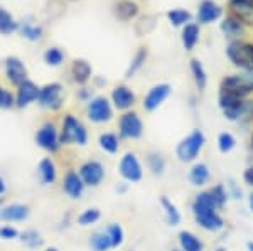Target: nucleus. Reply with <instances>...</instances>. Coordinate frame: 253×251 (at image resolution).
Here are the masks:
<instances>
[{"label": "nucleus", "mask_w": 253, "mask_h": 251, "mask_svg": "<svg viewBox=\"0 0 253 251\" xmlns=\"http://www.w3.org/2000/svg\"><path fill=\"white\" fill-rule=\"evenodd\" d=\"M191 211H193L196 224L208 233H218L224 229V219L219 214V209L216 208L213 197L210 191H201L196 194L193 202H191Z\"/></svg>", "instance_id": "1"}, {"label": "nucleus", "mask_w": 253, "mask_h": 251, "mask_svg": "<svg viewBox=\"0 0 253 251\" xmlns=\"http://www.w3.org/2000/svg\"><path fill=\"white\" fill-rule=\"evenodd\" d=\"M205 145H206L205 133L199 130V128H196V130H193L189 135L184 137L177 143V147H175V157L182 164H194V162H198Z\"/></svg>", "instance_id": "2"}, {"label": "nucleus", "mask_w": 253, "mask_h": 251, "mask_svg": "<svg viewBox=\"0 0 253 251\" xmlns=\"http://www.w3.org/2000/svg\"><path fill=\"white\" fill-rule=\"evenodd\" d=\"M61 145H80L84 147L88 143V130L81 121L73 115H66L63 120V128L59 133Z\"/></svg>", "instance_id": "3"}, {"label": "nucleus", "mask_w": 253, "mask_h": 251, "mask_svg": "<svg viewBox=\"0 0 253 251\" xmlns=\"http://www.w3.org/2000/svg\"><path fill=\"white\" fill-rule=\"evenodd\" d=\"M226 56L236 68L247 72H253V44L235 40L228 46Z\"/></svg>", "instance_id": "4"}, {"label": "nucleus", "mask_w": 253, "mask_h": 251, "mask_svg": "<svg viewBox=\"0 0 253 251\" xmlns=\"http://www.w3.org/2000/svg\"><path fill=\"white\" fill-rule=\"evenodd\" d=\"M221 90L233 93L240 98H247L253 93V72H240V74L226 76L221 81Z\"/></svg>", "instance_id": "5"}, {"label": "nucleus", "mask_w": 253, "mask_h": 251, "mask_svg": "<svg viewBox=\"0 0 253 251\" xmlns=\"http://www.w3.org/2000/svg\"><path fill=\"white\" fill-rule=\"evenodd\" d=\"M118 172H120L122 179L125 182H130V184L140 182L142 177H144V167H142V162L137 157V153H124L120 157V162H118Z\"/></svg>", "instance_id": "6"}, {"label": "nucleus", "mask_w": 253, "mask_h": 251, "mask_svg": "<svg viewBox=\"0 0 253 251\" xmlns=\"http://www.w3.org/2000/svg\"><path fill=\"white\" fill-rule=\"evenodd\" d=\"M118 133L122 139L137 140L144 133V121L135 111H126L118 120Z\"/></svg>", "instance_id": "7"}, {"label": "nucleus", "mask_w": 253, "mask_h": 251, "mask_svg": "<svg viewBox=\"0 0 253 251\" xmlns=\"http://www.w3.org/2000/svg\"><path fill=\"white\" fill-rule=\"evenodd\" d=\"M78 174L81 179H83L86 187H98V185L105 180V177H107L105 165L96 159L83 162L78 169Z\"/></svg>", "instance_id": "8"}, {"label": "nucleus", "mask_w": 253, "mask_h": 251, "mask_svg": "<svg viewBox=\"0 0 253 251\" xmlns=\"http://www.w3.org/2000/svg\"><path fill=\"white\" fill-rule=\"evenodd\" d=\"M243 103H245V98H240V96L233 95V93H228L224 90L219 91L218 105H219V108H221L226 120L238 123L240 115H242V110H243Z\"/></svg>", "instance_id": "9"}, {"label": "nucleus", "mask_w": 253, "mask_h": 251, "mask_svg": "<svg viewBox=\"0 0 253 251\" xmlns=\"http://www.w3.org/2000/svg\"><path fill=\"white\" fill-rule=\"evenodd\" d=\"M86 115L88 120L93 121V123H107L113 116L112 105L105 96H95V98L89 100Z\"/></svg>", "instance_id": "10"}, {"label": "nucleus", "mask_w": 253, "mask_h": 251, "mask_svg": "<svg viewBox=\"0 0 253 251\" xmlns=\"http://www.w3.org/2000/svg\"><path fill=\"white\" fill-rule=\"evenodd\" d=\"M36 143L39 145L41 148H44L46 152H58L61 147V142H59V132L56 130L54 123L47 121L44 123L42 127L39 128L38 133H36Z\"/></svg>", "instance_id": "11"}, {"label": "nucleus", "mask_w": 253, "mask_h": 251, "mask_svg": "<svg viewBox=\"0 0 253 251\" xmlns=\"http://www.w3.org/2000/svg\"><path fill=\"white\" fill-rule=\"evenodd\" d=\"M39 105L49 110H59L63 105V86L59 83H51L41 88L39 91Z\"/></svg>", "instance_id": "12"}, {"label": "nucleus", "mask_w": 253, "mask_h": 251, "mask_svg": "<svg viewBox=\"0 0 253 251\" xmlns=\"http://www.w3.org/2000/svg\"><path fill=\"white\" fill-rule=\"evenodd\" d=\"M170 86L166 83L156 84L149 90V93L144 96V110L145 111H156L159 107H161L164 101L170 96Z\"/></svg>", "instance_id": "13"}, {"label": "nucleus", "mask_w": 253, "mask_h": 251, "mask_svg": "<svg viewBox=\"0 0 253 251\" xmlns=\"http://www.w3.org/2000/svg\"><path fill=\"white\" fill-rule=\"evenodd\" d=\"M84 189H86V185H84L83 179L80 177V174L76 171H73V169H69V171L64 174V179H63L64 194H66L68 197H71V199H80V197L83 196Z\"/></svg>", "instance_id": "14"}, {"label": "nucleus", "mask_w": 253, "mask_h": 251, "mask_svg": "<svg viewBox=\"0 0 253 251\" xmlns=\"http://www.w3.org/2000/svg\"><path fill=\"white\" fill-rule=\"evenodd\" d=\"M39 91L41 88L36 86L32 81H24L22 84H19V90H17V96H15V105L19 108H26L27 105H31L32 101H36L39 98Z\"/></svg>", "instance_id": "15"}, {"label": "nucleus", "mask_w": 253, "mask_h": 251, "mask_svg": "<svg viewBox=\"0 0 253 251\" xmlns=\"http://www.w3.org/2000/svg\"><path fill=\"white\" fill-rule=\"evenodd\" d=\"M112 101L118 110H128L135 103V93L130 90L128 86H125V84H120V86L113 88Z\"/></svg>", "instance_id": "16"}, {"label": "nucleus", "mask_w": 253, "mask_h": 251, "mask_svg": "<svg viewBox=\"0 0 253 251\" xmlns=\"http://www.w3.org/2000/svg\"><path fill=\"white\" fill-rule=\"evenodd\" d=\"M5 74L7 79L14 84H22L24 81H27V70L24 66V63L17 58H9L5 61Z\"/></svg>", "instance_id": "17"}, {"label": "nucleus", "mask_w": 253, "mask_h": 251, "mask_svg": "<svg viewBox=\"0 0 253 251\" xmlns=\"http://www.w3.org/2000/svg\"><path fill=\"white\" fill-rule=\"evenodd\" d=\"M187 179H189V182L194 187H203V185H206L211 179V171H210V167H208V164H205V162H194V164L191 165L189 172H187Z\"/></svg>", "instance_id": "18"}, {"label": "nucleus", "mask_w": 253, "mask_h": 251, "mask_svg": "<svg viewBox=\"0 0 253 251\" xmlns=\"http://www.w3.org/2000/svg\"><path fill=\"white\" fill-rule=\"evenodd\" d=\"M29 208L26 204H9L0 208V221L14 222V221H24L29 217Z\"/></svg>", "instance_id": "19"}, {"label": "nucleus", "mask_w": 253, "mask_h": 251, "mask_svg": "<svg viewBox=\"0 0 253 251\" xmlns=\"http://www.w3.org/2000/svg\"><path fill=\"white\" fill-rule=\"evenodd\" d=\"M177 243L181 251H205V243L199 236H196L193 231L182 229L177 234Z\"/></svg>", "instance_id": "20"}, {"label": "nucleus", "mask_w": 253, "mask_h": 251, "mask_svg": "<svg viewBox=\"0 0 253 251\" xmlns=\"http://www.w3.org/2000/svg\"><path fill=\"white\" fill-rule=\"evenodd\" d=\"M38 174H39L41 182H42L44 185L54 184L56 177H58V169H56V164L52 162V159L46 157V159L41 160L38 165Z\"/></svg>", "instance_id": "21"}, {"label": "nucleus", "mask_w": 253, "mask_h": 251, "mask_svg": "<svg viewBox=\"0 0 253 251\" xmlns=\"http://www.w3.org/2000/svg\"><path fill=\"white\" fill-rule=\"evenodd\" d=\"M219 15H221L219 5H216L211 0H205V2H201V5H199V9H198V22L210 24V22H213V20L219 19Z\"/></svg>", "instance_id": "22"}, {"label": "nucleus", "mask_w": 253, "mask_h": 251, "mask_svg": "<svg viewBox=\"0 0 253 251\" xmlns=\"http://www.w3.org/2000/svg\"><path fill=\"white\" fill-rule=\"evenodd\" d=\"M161 206H162V211H164L166 221L169 226H179L182 221V214L179 211V208L175 206V202H172L167 196L161 197Z\"/></svg>", "instance_id": "23"}, {"label": "nucleus", "mask_w": 253, "mask_h": 251, "mask_svg": "<svg viewBox=\"0 0 253 251\" xmlns=\"http://www.w3.org/2000/svg\"><path fill=\"white\" fill-rule=\"evenodd\" d=\"M71 74L75 78L76 83L84 84L86 81L91 78V66L83 59H76L71 66Z\"/></svg>", "instance_id": "24"}, {"label": "nucleus", "mask_w": 253, "mask_h": 251, "mask_svg": "<svg viewBox=\"0 0 253 251\" xmlns=\"http://www.w3.org/2000/svg\"><path fill=\"white\" fill-rule=\"evenodd\" d=\"M98 145H100V148L103 152L112 153L113 155V153H117L118 148H120V140H118V137L115 135V133L105 132L98 137Z\"/></svg>", "instance_id": "25"}, {"label": "nucleus", "mask_w": 253, "mask_h": 251, "mask_svg": "<svg viewBox=\"0 0 253 251\" xmlns=\"http://www.w3.org/2000/svg\"><path fill=\"white\" fill-rule=\"evenodd\" d=\"M89 248L93 251H110L113 248L107 231H95L89 236Z\"/></svg>", "instance_id": "26"}, {"label": "nucleus", "mask_w": 253, "mask_h": 251, "mask_svg": "<svg viewBox=\"0 0 253 251\" xmlns=\"http://www.w3.org/2000/svg\"><path fill=\"white\" fill-rule=\"evenodd\" d=\"M147 167L149 171L154 174V176H162L166 172V167H167V160L162 153L159 152H152L147 155Z\"/></svg>", "instance_id": "27"}, {"label": "nucleus", "mask_w": 253, "mask_h": 251, "mask_svg": "<svg viewBox=\"0 0 253 251\" xmlns=\"http://www.w3.org/2000/svg\"><path fill=\"white\" fill-rule=\"evenodd\" d=\"M208 191H210L211 197H213V201H214V204H216V208H218V209H223L224 206L228 204V199H230V192H228L226 185L214 184L213 187H210Z\"/></svg>", "instance_id": "28"}, {"label": "nucleus", "mask_w": 253, "mask_h": 251, "mask_svg": "<svg viewBox=\"0 0 253 251\" xmlns=\"http://www.w3.org/2000/svg\"><path fill=\"white\" fill-rule=\"evenodd\" d=\"M199 39V27L196 24H186L184 31H182V44H184L186 51H191L196 46Z\"/></svg>", "instance_id": "29"}, {"label": "nucleus", "mask_w": 253, "mask_h": 251, "mask_svg": "<svg viewBox=\"0 0 253 251\" xmlns=\"http://www.w3.org/2000/svg\"><path fill=\"white\" fill-rule=\"evenodd\" d=\"M191 72H193V78H194V83H196V86H198V90L203 91L206 88L208 76H206V71H205V68H203V64L199 63L198 59L191 61Z\"/></svg>", "instance_id": "30"}, {"label": "nucleus", "mask_w": 253, "mask_h": 251, "mask_svg": "<svg viewBox=\"0 0 253 251\" xmlns=\"http://www.w3.org/2000/svg\"><path fill=\"white\" fill-rule=\"evenodd\" d=\"M105 231H107V234L110 236V241H112L113 248H120V246L124 245L125 231H124V228L118 224V222H112V224H108V228L105 229Z\"/></svg>", "instance_id": "31"}, {"label": "nucleus", "mask_w": 253, "mask_h": 251, "mask_svg": "<svg viewBox=\"0 0 253 251\" xmlns=\"http://www.w3.org/2000/svg\"><path fill=\"white\" fill-rule=\"evenodd\" d=\"M216 145H218V150L221 153H230L235 150L236 147V139L233 133L230 132H223L218 135V140H216Z\"/></svg>", "instance_id": "32"}, {"label": "nucleus", "mask_w": 253, "mask_h": 251, "mask_svg": "<svg viewBox=\"0 0 253 251\" xmlns=\"http://www.w3.org/2000/svg\"><path fill=\"white\" fill-rule=\"evenodd\" d=\"M221 31L224 32V36H226V37H236V36H240L243 32L242 20H240V19H233V17H228L226 20H223Z\"/></svg>", "instance_id": "33"}, {"label": "nucleus", "mask_w": 253, "mask_h": 251, "mask_svg": "<svg viewBox=\"0 0 253 251\" xmlns=\"http://www.w3.org/2000/svg\"><path fill=\"white\" fill-rule=\"evenodd\" d=\"M137 12H138L137 3L130 2V0H122V2L117 5V15L120 19H124V20H128V19L135 17Z\"/></svg>", "instance_id": "34"}, {"label": "nucleus", "mask_w": 253, "mask_h": 251, "mask_svg": "<svg viewBox=\"0 0 253 251\" xmlns=\"http://www.w3.org/2000/svg\"><path fill=\"white\" fill-rule=\"evenodd\" d=\"M101 217V213L100 209L96 208H89V209H84L83 213L78 216V224L80 226H91V224H96Z\"/></svg>", "instance_id": "35"}, {"label": "nucleus", "mask_w": 253, "mask_h": 251, "mask_svg": "<svg viewBox=\"0 0 253 251\" xmlns=\"http://www.w3.org/2000/svg\"><path fill=\"white\" fill-rule=\"evenodd\" d=\"M15 29H17V22H15L9 12L0 7V32H2V34H10V32H14Z\"/></svg>", "instance_id": "36"}, {"label": "nucleus", "mask_w": 253, "mask_h": 251, "mask_svg": "<svg viewBox=\"0 0 253 251\" xmlns=\"http://www.w3.org/2000/svg\"><path fill=\"white\" fill-rule=\"evenodd\" d=\"M167 19L170 20L172 26H182V24L189 22L191 14L187 10H182V9H174V10L167 12Z\"/></svg>", "instance_id": "37"}, {"label": "nucleus", "mask_w": 253, "mask_h": 251, "mask_svg": "<svg viewBox=\"0 0 253 251\" xmlns=\"http://www.w3.org/2000/svg\"><path fill=\"white\" fill-rule=\"evenodd\" d=\"M20 240H22L24 245L29 246V248H38V246L42 245V238H41V234L38 231H34V229H29V231L22 233L20 234Z\"/></svg>", "instance_id": "38"}, {"label": "nucleus", "mask_w": 253, "mask_h": 251, "mask_svg": "<svg viewBox=\"0 0 253 251\" xmlns=\"http://www.w3.org/2000/svg\"><path fill=\"white\" fill-rule=\"evenodd\" d=\"M145 58H147V51H138L137 52V56L133 58L132 61V64H130V68H128V71H126V78H132L135 72L140 70L142 66H144V63H145Z\"/></svg>", "instance_id": "39"}, {"label": "nucleus", "mask_w": 253, "mask_h": 251, "mask_svg": "<svg viewBox=\"0 0 253 251\" xmlns=\"http://www.w3.org/2000/svg\"><path fill=\"white\" fill-rule=\"evenodd\" d=\"M63 59H64V54L58 47H51V49H47L46 54H44V61H46L49 66H59V64L63 63Z\"/></svg>", "instance_id": "40"}, {"label": "nucleus", "mask_w": 253, "mask_h": 251, "mask_svg": "<svg viewBox=\"0 0 253 251\" xmlns=\"http://www.w3.org/2000/svg\"><path fill=\"white\" fill-rule=\"evenodd\" d=\"M250 121H253V100H245L238 123L247 125V123H250Z\"/></svg>", "instance_id": "41"}, {"label": "nucleus", "mask_w": 253, "mask_h": 251, "mask_svg": "<svg viewBox=\"0 0 253 251\" xmlns=\"http://www.w3.org/2000/svg\"><path fill=\"white\" fill-rule=\"evenodd\" d=\"M22 34L24 37L31 39V40H38L41 37V34H42V29L38 26H31V24H26V26L22 27Z\"/></svg>", "instance_id": "42"}, {"label": "nucleus", "mask_w": 253, "mask_h": 251, "mask_svg": "<svg viewBox=\"0 0 253 251\" xmlns=\"http://www.w3.org/2000/svg\"><path fill=\"white\" fill-rule=\"evenodd\" d=\"M14 103H15L14 96H12L7 90H3V88L0 86V108H10Z\"/></svg>", "instance_id": "43"}, {"label": "nucleus", "mask_w": 253, "mask_h": 251, "mask_svg": "<svg viewBox=\"0 0 253 251\" xmlns=\"http://www.w3.org/2000/svg\"><path fill=\"white\" fill-rule=\"evenodd\" d=\"M226 189H228V192H230V197H233V199H242V189L238 187L235 179H228Z\"/></svg>", "instance_id": "44"}, {"label": "nucleus", "mask_w": 253, "mask_h": 251, "mask_svg": "<svg viewBox=\"0 0 253 251\" xmlns=\"http://www.w3.org/2000/svg\"><path fill=\"white\" fill-rule=\"evenodd\" d=\"M19 236V231L12 226H2L0 228V238L2 240H15Z\"/></svg>", "instance_id": "45"}, {"label": "nucleus", "mask_w": 253, "mask_h": 251, "mask_svg": "<svg viewBox=\"0 0 253 251\" xmlns=\"http://www.w3.org/2000/svg\"><path fill=\"white\" fill-rule=\"evenodd\" d=\"M243 182L247 185H250V187H253V164H250L247 169H245V172H243Z\"/></svg>", "instance_id": "46"}, {"label": "nucleus", "mask_w": 253, "mask_h": 251, "mask_svg": "<svg viewBox=\"0 0 253 251\" xmlns=\"http://www.w3.org/2000/svg\"><path fill=\"white\" fill-rule=\"evenodd\" d=\"M231 5L235 9H245V7H253V0H231Z\"/></svg>", "instance_id": "47"}, {"label": "nucleus", "mask_w": 253, "mask_h": 251, "mask_svg": "<svg viewBox=\"0 0 253 251\" xmlns=\"http://www.w3.org/2000/svg\"><path fill=\"white\" fill-rule=\"evenodd\" d=\"M126 191V182H120V185H117V192H125Z\"/></svg>", "instance_id": "48"}, {"label": "nucleus", "mask_w": 253, "mask_h": 251, "mask_svg": "<svg viewBox=\"0 0 253 251\" xmlns=\"http://www.w3.org/2000/svg\"><path fill=\"white\" fill-rule=\"evenodd\" d=\"M5 189H7V185H5V180L0 177V196H2L3 192H5Z\"/></svg>", "instance_id": "49"}, {"label": "nucleus", "mask_w": 253, "mask_h": 251, "mask_svg": "<svg viewBox=\"0 0 253 251\" xmlns=\"http://www.w3.org/2000/svg\"><path fill=\"white\" fill-rule=\"evenodd\" d=\"M248 206H250V211L253 213V192L248 196Z\"/></svg>", "instance_id": "50"}, {"label": "nucleus", "mask_w": 253, "mask_h": 251, "mask_svg": "<svg viewBox=\"0 0 253 251\" xmlns=\"http://www.w3.org/2000/svg\"><path fill=\"white\" fill-rule=\"evenodd\" d=\"M247 250L248 251H253V241H248L247 243Z\"/></svg>", "instance_id": "51"}, {"label": "nucleus", "mask_w": 253, "mask_h": 251, "mask_svg": "<svg viewBox=\"0 0 253 251\" xmlns=\"http://www.w3.org/2000/svg\"><path fill=\"white\" fill-rule=\"evenodd\" d=\"M46 251H59L58 248H54V246H51V248H47Z\"/></svg>", "instance_id": "52"}, {"label": "nucleus", "mask_w": 253, "mask_h": 251, "mask_svg": "<svg viewBox=\"0 0 253 251\" xmlns=\"http://www.w3.org/2000/svg\"><path fill=\"white\" fill-rule=\"evenodd\" d=\"M250 145H252V148H253V132H252V137H250Z\"/></svg>", "instance_id": "53"}, {"label": "nucleus", "mask_w": 253, "mask_h": 251, "mask_svg": "<svg viewBox=\"0 0 253 251\" xmlns=\"http://www.w3.org/2000/svg\"><path fill=\"white\" fill-rule=\"evenodd\" d=\"M213 251H226V248H216V250H213Z\"/></svg>", "instance_id": "54"}, {"label": "nucleus", "mask_w": 253, "mask_h": 251, "mask_svg": "<svg viewBox=\"0 0 253 251\" xmlns=\"http://www.w3.org/2000/svg\"><path fill=\"white\" fill-rule=\"evenodd\" d=\"M172 251H181V250H172Z\"/></svg>", "instance_id": "55"}]
</instances>
